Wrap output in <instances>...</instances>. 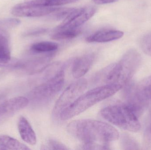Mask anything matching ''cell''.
<instances>
[{
	"label": "cell",
	"mask_w": 151,
	"mask_h": 150,
	"mask_svg": "<svg viewBox=\"0 0 151 150\" xmlns=\"http://www.w3.org/2000/svg\"><path fill=\"white\" fill-rule=\"evenodd\" d=\"M66 129L70 134L84 143L105 144L118 140L120 136L114 127L96 120L73 121L67 125Z\"/></svg>",
	"instance_id": "6da1fadb"
},
{
	"label": "cell",
	"mask_w": 151,
	"mask_h": 150,
	"mask_svg": "<svg viewBox=\"0 0 151 150\" xmlns=\"http://www.w3.org/2000/svg\"><path fill=\"white\" fill-rule=\"evenodd\" d=\"M141 62V56L137 51L134 49L128 51L119 62L110 65L104 70L105 85H116L122 89L130 82Z\"/></svg>",
	"instance_id": "7a4b0ae2"
},
{
	"label": "cell",
	"mask_w": 151,
	"mask_h": 150,
	"mask_svg": "<svg viewBox=\"0 0 151 150\" xmlns=\"http://www.w3.org/2000/svg\"><path fill=\"white\" fill-rule=\"evenodd\" d=\"M121 89L116 85H104L83 93L60 114L59 118L65 121L83 112L99 102L114 95Z\"/></svg>",
	"instance_id": "3957f363"
},
{
	"label": "cell",
	"mask_w": 151,
	"mask_h": 150,
	"mask_svg": "<svg viewBox=\"0 0 151 150\" xmlns=\"http://www.w3.org/2000/svg\"><path fill=\"white\" fill-rule=\"evenodd\" d=\"M100 115L111 124L130 132H137L141 128L138 117L126 103L108 106L101 110Z\"/></svg>",
	"instance_id": "277c9868"
},
{
	"label": "cell",
	"mask_w": 151,
	"mask_h": 150,
	"mask_svg": "<svg viewBox=\"0 0 151 150\" xmlns=\"http://www.w3.org/2000/svg\"><path fill=\"white\" fill-rule=\"evenodd\" d=\"M127 90V104L139 117L151 100V76L140 81L137 85Z\"/></svg>",
	"instance_id": "5b68a950"
},
{
	"label": "cell",
	"mask_w": 151,
	"mask_h": 150,
	"mask_svg": "<svg viewBox=\"0 0 151 150\" xmlns=\"http://www.w3.org/2000/svg\"><path fill=\"white\" fill-rule=\"evenodd\" d=\"M64 65L60 67L55 75L45 82L35 88L30 92V98L35 102H47L56 96L64 85Z\"/></svg>",
	"instance_id": "8992f818"
},
{
	"label": "cell",
	"mask_w": 151,
	"mask_h": 150,
	"mask_svg": "<svg viewBox=\"0 0 151 150\" xmlns=\"http://www.w3.org/2000/svg\"><path fill=\"white\" fill-rule=\"evenodd\" d=\"M88 86L87 80L79 78L69 85L58 100L53 109V115L59 118L61 114L71 105L85 91Z\"/></svg>",
	"instance_id": "52a82bcc"
},
{
	"label": "cell",
	"mask_w": 151,
	"mask_h": 150,
	"mask_svg": "<svg viewBox=\"0 0 151 150\" xmlns=\"http://www.w3.org/2000/svg\"><path fill=\"white\" fill-rule=\"evenodd\" d=\"M96 11L93 6L75 9L64 19L55 30L79 28L80 26L92 17Z\"/></svg>",
	"instance_id": "ba28073f"
},
{
	"label": "cell",
	"mask_w": 151,
	"mask_h": 150,
	"mask_svg": "<svg viewBox=\"0 0 151 150\" xmlns=\"http://www.w3.org/2000/svg\"><path fill=\"white\" fill-rule=\"evenodd\" d=\"M59 8L54 6H42L24 1L15 5L12 10V13L16 16L36 17L54 13Z\"/></svg>",
	"instance_id": "9c48e42d"
},
{
	"label": "cell",
	"mask_w": 151,
	"mask_h": 150,
	"mask_svg": "<svg viewBox=\"0 0 151 150\" xmlns=\"http://www.w3.org/2000/svg\"><path fill=\"white\" fill-rule=\"evenodd\" d=\"M29 100L23 97H16L0 103V119L25 107Z\"/></svg>",
	"instance_id": "30bf717a"
},
{
	"label": "cell",
	"mask_w": 151,
	"mask_h": 150,
	"mask_svg": "<svg viewBox=\"0 0 151 150\" xmlns=\"http://www.w3.org/2000/svg\"><path fill=\"white\" fill-rule=\"evenodd\" d=\"M95 55L88 54L76 58L73 64L72 75L76 79L81 78L90 69L94 62Z\"/></svg>",
	"instance_id": "8fae6325"
},
{
	"label": "cell",
	"mask_w": 151,
	"mask_h": 150,
	"mask_svg": "<svg viewBox=\"0 0 151 150\" xmlns=\"http://www.w3.org/2000/svg\"><path fill=\"white\" fill-rule=\"evenodd\" d=\"M124 33L121 31L105 30L99 31L88 36L86 41L88 42L104 43L113 41L121 38Z\"/></svg>",
	"instance_id": "7c38bea8"
},
{
	"label": "cell",
	"mask_w": 151,
	"mask_h": 150,
	"mask_svg": "<svg viewBox=\"0 0 151 150\" xmlns=\"http://www.w3.org/2000/svg\"><path fill=\"white\" fill-rule=\"evenodd\" d=\"M18 129L22 140L31 145H35L37 138L35 132L27 120L23 116L19 119Z\"/></svg>",
	"instance_id": "4fadbf2b"
},
{
	"label": "cell",
	"mask_w": 151,
	"mask_h": 150,
	"mask_svg": "<svg viewBox=\"0 0 151 150\" xmlns=\"http://www.w3.org/2000/svg\"><path fill=\"white\" fill-rule=\"evenodd\" d=\"M0 145L5 150H30L25 144L20 143L17 139L8 136L0 135Z\"/></svg>",
	"instance_id": "5bb4252c"
},
{
	"label": "cell",
	"mask_w": 151,
	"mask_h": 150,
	"mask_svg": "<svg viewBox=\"0 0 151 150\" xmlns=\"http://www.w3.org/2000/svg\"><path fill=\"white\" fill-rule=\"evenodd\" d=\"M81 33V30L79 28L55 30L51 35V38L55 40L70 39L77 37Z\"/></svg>",
	"instance_id": "9a60e30c"
},
{
	"label": "cell",
	"mask_w": 151,
	"mask_h": 150,
	"mask_svg": "<svg viewBox=\"0 0 151 150\" xmlns=\"http://www.w3.org/2000/svg\"><path fill=\"white\" fill-rule=\"evenodd\" d=\"M58 48V45L50 41H41L33 44L31 50L36 53H47L54 52Z\"/></svg>",
	"instance_id": "2e32d148"
},
{
	"label": "cell",
	"mask_w": 151,
	"mask_h": 150,
	"mask_svg": "<svg viewBox=\"0 0 151 150\" xmlns=\"http://www.w3.org/2000/svg\"><path fill=\"white\" fill-rule=\"evenodd\" d=\"M0 58L9 61L11 59L9 44L6 36L0 33Z\"/></svg>",
	"instance_id": "e0dca14e"
},
{
	"label": "cell",
	"mask_w": 151,
	"mask_h": 150,
	"mask_svg": "<svg viewBox=\"0 0 151 150\" xmlns=\"http://www.w3.org/2000/svg\"><path fill=\"white\" fill-rule=\"evenodd\" d=\"M140 46L144 53L151 56V33L142 37L140 41Z\"/></svg>",
	"instance_id": "ac0fdd59"
},
{
	"label": "cell",
	"mask_w": 151,
	"mask_h": 150,
	"mask_svg": "<svg viewBox=\"0 0 151 150\" xmlns=\"http://www.w3.org/2000/svg\"><path fill=\"white\" fill-rule=\"evenodd\" d=\"M83 149L84 150H106L110 149L108 146L105 144H99V143H84L83 146Z\"/></svg>",
	"instance_id": "d6986e66"
},
{
	"label": "cell",
	"mask_w": 151,
	"mask_h": 150,
	"mask_svg": "<svg viewBox=\"0 0 151 150\" xmlns=\"http://www.w3.org/2000/svg\"><path fill=\"white\" fill-rule=\"evenodd\" d=\"M74 8H59L57 11H55L54 18L57 20L64 19L72 11Z\"/></svg>",
	"instance_id": "ffe728a7"
},
{
	"label": "cell",
	"mask_w": 151,
	"mask_h": 150,
	"mask_svg": "<svg viewBox=\"0 0 151 150\" xmlns=\"http://www.w3.org/2000/svg\"><path fill=\"white\" fill-rule=\"evenodd\" d=\"M46 149L50 150H68V148L64 144L58 141L50 139L48 141Z\"/></svg>",
	"instance_id": "44dd1931"
},
{
	"label": "cell",
	"mask_w": 151,
	"mask_h": 150,
	"mask_svg": "<svg viewBox=\"0 0 151 150\" xmlns=\"http://www.w3.org/2000/svg\"><path fill=\"white\" fill-rule=\"evenodd\" d=\"M143 141L144 147L146 149H151V123L145 130Z\"/></svg>",
	"instance_id": "7402d4cb"
},
{
	"label": "cell",
	"mask_w": 151,
	"mask_h": 150,
	"mask_svg": "<svg viewBox=\"0 0 151 150\" xmlns=\"http://www.w3.org/2000/svg\"><path fill=\"white\" fill-rule=\"evenodd\" d=\"M57 0H25V2L45 6H54V3Z\"/></svg>",
	"instance_id": "603a6c76"
},
{
	"label": "cell",
	"mask_w": 151,
	"mask_h": 150,
	"mask_svg": "<svg viewBox=\"0 0 151 150\" xmlns=\"http://www.w3.org/2000/svg\"><path fill=\"white\" fill-rule=\"evenodd\" d=\"M122 140H123L122 144L123 147H126V149L127 147H137V144L135 143L134 141H133V139H131V138L127 136H123Z\"/></svg>",
	"instance_id": "cb8c5ba5"
},
{
	"label": "cell",
	"mask_w": 151,
	"mask_h": 150,
	"mask_svg": "<svg viewBox=\"0 0 151 150\" xmlns=\"http://www.w3.org/2000/svg\"><path fill=\"white\" fill-rule=\"evenodd\" d=\"M77 1L78 0H57L54 3V6L72 3L75 2Z\"/></svg>",
	"instance_id": "d4e9b609"
},
{
	"label": "cell",
	"mask_w": 151,
	"mask_h": 150,
	"mask_svg": "<svg viewBox=\"0 0 151 150\" xmlns=\"http://www.w3.org/2000/svg\"><path fill=\"white\" fill-rule=\"evenodd\" d=\"M93 1L96 4H103L115 2L118 1L119 0H93Z\"/></svg>",
	"instance_id": "484cf974"
},
{
	"label": "cell",
	"mask_w": 151,
	"mask_h": 150,
	"mask_svg": "<svg viewBox=\"0 0 151 150\" xmlns=\"http://www.w3.org/2000/svg\"><path fill=\"white\" fill-rule=\"evenodd\" d=\"M47 31V29H44V28H41V29H37L27 34L28 35H38L39 34H42V33H44L46 32Z\"/></svg>",
	"instance_id": "4316f807"
},
{
	"label": "cell",
	"mask_w": 151,
	"mask_h": 150,
	"mask_svg": "<svg viewBox=\"0 0 151 150\" xmlns=\"http://www.w3.org/2000/svg\"><path fill=\"white\" fill-rule=\"evenodd\" d=\"M8 62H9V61L6 60H4V59H1L0 58V66H3V65H5L7 64Z\"/></svg>",
	"instance_id": "83f0119b"
}]
</instances>
